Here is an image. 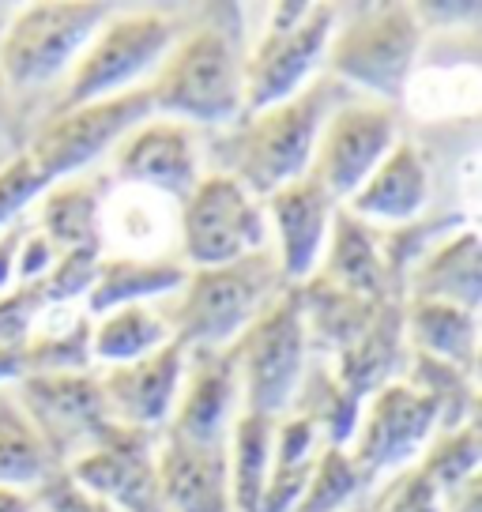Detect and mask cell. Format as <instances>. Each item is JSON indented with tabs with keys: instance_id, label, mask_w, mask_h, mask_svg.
<instances>
[{
	"instance_id": "obj_21",
	"label": "cell",
	"mask_w": 482,
	"mask_h": 512,
	"mask_svg": "<svg viewBox=\"0 0 482 512\" xmlns=\"http://www.w3.org/2000/svg\"><path fill=\"white\" fill-rule=\"evenodd\" d=\"M479 298L482 268L475 226H464L449 238L434 241L403 279V302H449L467 313H479Z\"/></svg>"
},
{
	"instance_id": "obj_15",
	"label": "cell",
	"mask_w": 482,
	"mask_h": 512,
	"mask_svg": "<svg viewBox=\"0 0 482 512\" xmlns=\"http://www.w3.org/2000/svg\"><path fill=\"white\" fill-rule=\"evenodd\" d=\"M12 392L61 467L87 452L98 430L113 422L106 400H102V388H98V373L23 377Z\"/></svg>"
},
{
	"instance_id": "obj_14",
	"label": "cell",
	"mask_w": 482,
	"mask_h": 512,
	"mask_svg": "<svg viewBox=\"0 0 482 512\" xmlns=\"http://www.w3.org/2000/svg\"><path fill=\"white\" fill-rule=\"evenodd\" d=\"M159 433L106 422L91 448L65 464L68 475L91 494L106 497L117 512H166L155 471Z\"/></svg>"
},
{
	"instance_id": "obj_38",
	"label": "cell",
	"mask_w": 482,
	"mask_h": 512,
	"mask_svg": "<svg viewBox=\"0 0 482 512\" xmlns=\"http://www.w3.org/2000/svg\"><path fill=\"white\" fill-rule=\"evenodd\" d=\"M102 245H83V249H65L57 253L49 275L42 279L49 305H72L76 298H87V290L95 283L98 260H102Z\"/></svg>"
},
{
	"instance_id": "obj_2",
	"label": "cell",
	"mask_w": 482,
	"mask_h": 512,
	"mask_svg": "<svg viewBox=\"0 0 482 512\" xmlns=\"http://www.w3.org/2000/svg\"><path fill=\"white\" fill-rule=\"evenodd\" d=\"M339 102H347V83L321 72L287 102L238 117V125L211 140L215 174H230L257 200H268L275 189L306 177L313 144Z\"/></svg>"
},
{
	"instance_id": "obj_19",
	"label": "cell",
	"mask_w": 482,
	"mask_h": 512,
	"mask_svg": "<svg viewBox=\"0 0 482 512\" xmlns=\"http://www.w3.org/2000/svg\"><path fill=\"white\" fill-rule=\"evenodd\" d=\"M159 497L166 512H234L223 445H200L162 430L155 445Z\"/></svg>"
},
{
	"instance_id": "obj_39",
	"label": "cell",
	"mask_w": 482,
	"mask_h": 512,
	"mask_svg": "<svg viewBox=\"0 0 482 512\" xmlns=\"http://www.w3.org/2000/svg\"><path fill=\"white\" fill-rule=\"evenodd\" d=\"M38 512H117L106 497L91 494L87 486L68 475V467H53L46 479L31 490Z\"/></svg>"
},
{
	"instance_id": "obj_29",
	"label": "cell",
	"mask_w": 482,
	"mask_h": 512,
	"mask_svg": "<svg viewBox=\"0 0 482 512\" xmlns=\"http://www.w3.org/2000/svg\"><path fill=\"white\" fill-rule=\"evenodd\" d=\"M275 426L279 418L238 411L226 433V471H230V501L234 512H257L268 467H272Z\"/></svg>"
},
{
	"instance_id": "obj_8",
	"label": "cell",
	"mask_w": 482,
	"mask_h": 512,
	"mask_svg": "<svg viewBox=\"0 0 482 512\" xmlns=\"http://www.w3.org/2000/svg\"><path fill=\"white\" fill-rule=\"evenodd\" d=\"M336 19L339 4H275L268 31L260 34L253 53H245L241 117L287 102L317 76Z\"/></svg>"
},
{
	"instance_id": "obj_1",
	"label": "cell",
	"mask_w": 482,
	"mask_h": 512,
	"mask_svg": "<svg viewBox=\"0 0 482 512\" xmlns=\"http://www.w3.org/2000/svg\"><path fill=\"white\" fill-rule=\"evenodd\" d=\"M144 87L155 117L185 125L238 121L245 102V16L238 4H208L181 23Z\"/></svg>"
},
{
	"instance_id": "obj_24",
	"label": "cell",
	"mask_w": 482,
	"mask_h": 512,
	"mask_svg": "<svg viewBox=\"0 0 482 512\" xmlns=\"http://www.w3.org/2000/svg\"><path fill=\"white\" fill-rule=\"evenodd\" d=\"M189 268L181 256H136V253H102L95 283L87 290V317H102L121 305H147L151 298L181 290Z\"/></svg>"
},
{
	"instance_id": "obj_18",
	"label": "cell",
	"mask_w": 482,
	"mask_h": 512,
	"mask_svg": "<svg viewBox=\"0 0 482 512\" xmlns=\"http://www.w3.org/2000/svg\"><path fill=\"white\" fill-rule=\"evenodd\" d=\"M238 400V369H234L230 347L223 351L196 347L185 358L174 415L162 430L177 433L185 441H200V445H223L230 422L238 415Z\"/></svg>"
},
{
	"instance_id": "obj_30",
	"label": "cell",
	"mask_w": 482,
	"mask_h": 512,
	"mask_svg": "<svg viewBox=\"0 0 482 512\" xmlns=\"http://www.w3.org/2000/svg\"><path fill=\"white\" fill-rule=\"evenodd\" d=\"M317 441H321V430L313 426V418L298 415V411L287 418H279V426H275L272 467H268V482H264L257 512L294 509V501L306 490L309 471L317 464V452H321Z\"/></svg>"
},
{
	"instance_id": "obj_6",
	"label": "cell",
	"mask_w": 482,
	"mask_h": 512,
	"mask_svg": "<svg viewBox=\"0 0 482 512\" xmlns=\"http://www.w3.org/2000/svg\"><path fill=\"white\" fill-rule=\"evenodd\" d=\"M181 19L162 12V8H144V12H117L95 31L80 53V61L68 68V80L57 95V106L49 113L91 106L102 98L125 95L147 72H155L166 49L174 46Z\"/></svg>"
},
{
	"instance_id": "obj_22",
	"label": "cell",
	"mask_w": 482,
	"mask_h": 512,
	"mask_svg": "<svg viewBox=\"0 0 482 512\" xmlns=\"http://www.w3.org/2000/svg\"><path fill=\"white\" fill-rule=\"evenodd\" d=\"M317 279L339 290H351L358 298H373V302L400 298L388 283L385 245L377 238V230L370 223H362L358 215H351L347 208H339L336 219H332V234L324 245Z\"/></svg>"
},
{
	"instance_id": "obj_43",
	"label": "cell",
	"mask_w": 482,
	"mask_h": 512,
	"mask_svg": "<svg viewBox=\"0 0 482 512\" xmlns=\"http://www.w3.org/2000/svg\"><path fill=\"white\" fill-rule=\"evenodd\" d=\"M27 230H31V219H19V223L0 230V294L16 283V256L23 238H27Z\"/></svg>"
},
{
	"instance_id": "obj_16",
	"label": "cell",
	"mask_w": 482,
	"mask_h": 512,
	"mask_svg": "<svg viewBox=\"0 0 482 512\" xmlns=\"http://www.w3.org/2000/svg\"><path fill=\"white\" fill-rule=\"evenodd\" d=\"M185 358H189V347L170 339L159 351L144 354L136 362L98 373V388H102V400H106L113 422L159 433L174 415L181 377H185Z\"/></svg>"
},
{
	"instance_id": "obj_35",
	"label": "cell",
	"mask_w": 482,
	"mask_h": 512,
	"mask_svg": "<svg viewBox=\"0 0 482 512\" xmlns=\"http://www.w3.org/2000/svg\"><path fill=\"white\" fill-rule=\"evenodd\" d=\"M479 460H482V433L479 422L471 418L464 426H456L449 433H437L434 441L426 445L422 456V471L430 475L437 490L445 497H452L456 490H464L467 482L479 479Z\"/></svg>"
},
{
	"instance_id": "obj_28",
	"label": "cell",
	"mask_w": 482,
	"mask_h": 512,
	"mask_svg": "<svg viewBox=\"0 0 482 512\" xmlns=\"http://www.w3.org/2000/svg\"><path fill=\"white\" fill-rule=\"evenodd\" d=\"M23 377H49V373H91V317L72 313L68 305H46L34 324L27 351H23Z\"/></svg>"
},
{
	"instance_id": "obj_10",
	"label": "cell",
	"mask_w": 482,
	"mask_h": 512,
	"mask_svg": "<svg viewBox=\"0 0 482 512\" xmlns=\"http://www.w3.org/2000/svg\"><path fill=\"white\" fill-rule=\"evenodd\" d=\"M147 117H151L147 87H132L125 95L102 98L91 106L49 113L23 144V151L42 166L49 181H65V177L87 174L91 162L110 155Z\"/></svg>"
},
{
	"instance_id": "obj_45",
	"label": "cell",
	"mask_w": 482,
	"mask_h": 512,
	"mask_svg": "<svg viewBox=\"0 0 482 512\" xmlns=\"http://www.w3.org/2000/svg\"><path fill=\"white\" fill-rule=\"evenodd\" d=\"M0 27H4V8H0ZM8 113H12V95L4 87V76H0V128L8 125Z\"/></svg>"
},
{
	"instance_id": "obj_40",
	"label": "cell",
	"mask_w": 482,
	"mask_h": 512,
	"mask_svg": "<svg viewBox=\"0 0 482 512\" xmlns=\"http://www.w3.org/2000/svg\"><path fill=\"white\" fill-rule=\"evenodd\" d=\"M377 512H445V494L430 482L422 467L411 464L407 471L392 475V486L381 497Z\"/></svg>"
},
{
	"instance_id": "obj_44",
	"label": "cell",
	"mask_w": 482,
	"mask_h": 512,
	"mask_svg": "<svg viewBox=\"0 0 482 512\" xmlns=\"http://www.w3.org/2000/svg\"><path fill=\"white\" fill-rule=\"evenodd\" d=\"M0 512H38V509H34L31 490H16V486H0Z\"/></svg>"
},
{
	"instance_id": "obj_3",
	"label": "cell",
	"mask_w": 482,
	"mask_h": 512,
	"mask_svg": "<svg viewBox=\"0 0 482 512\" xmlns=\"http://www.w3.org/2000/svg\"><path fill=\"white\" fill-rule=\"evenodd\" d=\"M287 290L272 245L257 253L219 264V268H193L181 283V302L174 317H166L177 343L189 351L208 347L223 351Z\"/></svg>"
},
{
	"instance_id": "obj_32",
	"label": "cell",
	"mask_w": 482,
	"mask_h": 512,
	"mask_svg": "<svg viewBox=\"0 0 482 512\" xmlns=\"http://www.w3.org/2000/svg\"><path fill=\"white\" fill-rule=\"evenodd\" d=\"M53 467L61 464L53 460L42 433L34 430L23 403L16 400V392L0 388V486L34 490Z\"/></svg>"
},
{
	"instance_id": "obj_26",
	"label": "cell",
	"mask_w": 482,
	"mask_h": 512,
	"mask_svg": "<svg viewBox=\"0 0 482 512\" xmlns=\"http://www.w3.org/2000/svg\"><path fill=\"white\" fill-rule=\"evenodd\" d=\"M403 339L415 354L479 373V313L449 302H403Z\"/></svg>"
},
{
	"instance_id": "obj_12",
	"label": "cell",
	"mask_w": 482,
	"mask_h": 512,
	"mask_svg": "<svg viewBox=\"0 0 482 512\" xmlns=\"http://www.w3.org/2000/svg\"><path fill=\"white\" fill-rule=\"evenodd\" d=\"M396 144H400L396 106L377 98H366V102L347 98L328 113L306 174L343 208Z\"/></svg>"
},
{
	"instance_id": "obj_23",
	"label": "cell",
	"mask_w": 482,
	"mask_h": 512,
	"mask_svg": "<svg viewBox=\"0 0 482 512\" xmlns=\"http://www.w3.org/2000/svg\"><path fill=\"white\" fill-rule=\"evenodd\" d=\"M407 362V339H403V298H388L373 313L370 328L354 339L343 354H336V377L354 400H366L388 381H400Z\"/></svg>"
},
{
	"instance_id": "obj_36",
	"label": "cell",
	"mask_w": 482,
	"mask_h": 512,
	"mask_svg": "<svg viewBox=\"0 0 482 512\" xmlns=\"http://www.w3.org/2000/svg\"><path fill=\"white\" fill-rule=\"evenodd\" d=\"M49 185L53 181L42 174V166L19 147L16 155L0 166V230L19 223V219H27V208L42 200V192Z\"/></svg>"
},
{
	"instance_id": "obj_31",
	"label": "cell",
	"mask_w": 482,
	"mask_h": 512,
	"mask_svg": "<svg viewBox=\"0 0 482 512\" xmlns=\"http://www.w3.org/2000/svg\"><path fill=\"white\" fill-rule=\"evenodd\" d=\"M174 332L159 309L151 305H121L102 317H91V362L106 366H125L144 354L159 351L170 343Z\"/></svg>"
},
{
	"instance_id": "obj_25",
	"label": "cell",
	"mask_w": 482,
	"mask_h": 512,
	"mask_svg": "<svg viewBox=\"0 0 482 512\" xmlns=\"http://www.w3.org/2000/svg\"><path fill=\"white\" fill-rule=\"evenodd\" d=\"M106 189H110V177L76 174L65 181H53L38 200L34 230L46 234L57 253L102 245V211H106V196H110Z\"/></svg>"
},
{
	"instance_id": "obj_17",
	"label": "cell",
	"mask_w": 482,
	"mask_h": 512,
	"mask_svg": "<svg viewBox=\"0 0 482 512\" xmlns=\"http://www.w3.org/2000/svg\"><path fill=\"white\" fill-rule=\"evenodd\" d=\"M260 204H264V215L272 219L268 234L275 230L272 253L279 260L283 283L287 287H302L321 268L324 245H328L339 204L309 174L283 185V189H275Z\"/></svg>"
},
{
	"instance_id": "obj_41",
	"label": "cell",
	"mask_w": 482,
	"mask_h": 512,
	"mask_svg": "<svg viewBox=\"0 0 482 512\" xmlns=\"http://www.w3.org/2000/svg\"><path fill=\"white\" fill-rule=\"evenodd\" d=\"M53 260H57V249L31 223V230H27V238H23L16 256V283H42L49 275V268H53Z\"/></svg>"
},
{
	"instance_id": "obj_27",
	"label": "cell",
	"mask_w": 482,
	"mask_h": 512,
	"mask_svg": "<svg viewBox=\"0 0 482 512\" xmlns=\"http://www.w3.org/2000/svg\"><path fill=\"white\" fill-rule=\"evenodd\" d=\"M294 290H298V305H302L309 343H317V347L336 351V354L347 351L354 339L370 328L373 313L381 309V302L358 298L351 290H339V287H332V283L317 279V275Z\"/></svg>"
},
{
	"instance_id": "obj_20",
	"label": "cell",
	"mask_w": 482,
	"mask_h": 512,
	"mask_svg": "<svg viewBox=\"0 0 482 512\" xmlns=\"http://www.w3.org/2000/svg\"><path fill=\"white\" fill-rule=\"evenodd\" d=\"M426 200H430V162L415 140L400 136V144L377 162V170L358 185L343 208L370 226H407L422 215Z\"/></svg>"
},
{
	"instance_id": "obj_46",
	"label": "cell",
	"mask_w": 482,
	"mask_h": 512,
	"mask_svg": "<svg viewBox=\"0 0 482 512\" xmlns=\"http://www.w3.org/2000/svg\"><path fill=\"white\" fill-rule=\"evenodd\" d=\"M362 512H370V509H362Z\"/></svg>"
},
{
	"instance_id": "obj_4",
	"label": "cell",
	"mask_w": 482,
	"mask_h": 512,
	"mask_svg": "<svg viewBox=\"0 0 482 512\" xmlns=\"http://www.w3.org/2000/svg\"><path fill=\"white\" fill-rule=\"evenodd\" d=\"M426 27L411 4H362L339 8L336 31L324 49L328 76L370 91L377 102L396 106L422 53Z\"/></svg>"
},
{
	"instance_id": "obj_5",
	"label": "cell",
	"mask_w": 482,
	"mask_h": 512,
	"mask_svg": "<svg viewBox=\"0 0 482 512\" xmlns=\"http://www.w3.org/2000/svg\"><path fill=\"white\" fill-rule=\"evenodd\" d=\"M113 16L98 0H42L19 8L0 27V76L8 95L42 91L68 76L95 31Z\"/></svg>"
},
{
	"instance_id": "obj_7",
	"label": "cell",
	"mask_w": 482,
	"mask_h": 512,
	"mask_svg": "<svg viewBox=\"0 0 482 512\" xmlns=\"http://www.w3.org/2000/svg\"><path fill=\"white\" fill-rule=\"evenodd\" d=\"M230 358L238 369V392L241 411H257V415L279 418L294 407V396L306 377L309 358V336L298 290L287 287L264 313H260L234 343Z\"/></svg>"
},
{
	"instance_id": "obj_11",
	"label": "cell",
	"mask_w": 482,
	"mask_h": 512,
	"mask_svg": "<svg viewBox=\"0 0 482 512\" xmlns=\"http://www.w3.org/2000/svg\"><path fill=\"white\" fill-rule=\"evenodd\" d=\"M437 430H441L437 403L400 377L362 400L354 433L347 441V456L370 482L377 475H400L434 441Z\"/></svg>"
},
{
	"instance_id": "obj_34",
	"label": "cell",
	"mask_w": 482,
	"mask_h": 512,
	"mask_svg": "<svg viewBox=\"0 0 482 512\" xmlns=\"http://www.w3.org/2000/svg\"><path fill=\"white\" fill-rule=\"evenodd\" d=\"M370 486V479L358 471L347 448L324 445L317 452V464L309 471L306 490L294 501L290 512H347L351 501Z\"/></svg>"
},
{
	"instance_id": "obj_13",
	"label": "cell",
	"mask_w": 482,
	"mask_h": 512,
	"mask_svg": "<svg viewBox=\"0 0 482 512\" xmlns=\"http://www.w3.org/2000/svg\"><path fill=\"white\" fill-rule=\"evenodd\" d=\"M200 181L196 128L174 117H147L110 151V185L155 192L181 204Z\"/></svg>"
},
{
	"instance_id": "obj_37",
	"label": "cell",
	"mask_w": 482,
	"mask_h": 512,
	"mask_svg": "<svg viewBox=\"0 0 482 512\" xmlns=\"http://www.w3.org/2000/svg\"><path fill=\"white\" fill-rule=\"evenodd\" d=\"M46 290L42 283H12L0 294V351L23 354L31 339L34 324L46 309Z\"/></svg>"
},
{
	"instance_id": "obj_42",
	"label": "cell",
	"mask_w": 482,
	"mask_h": 512,
	"mask_svg": "<svg viewBox=\"0 0 482 512\" xmlns=\"http://www.w3.org/2000/svg\"><path fill=\"white\" fill-rule=\"evenodd\" d=\"M418 23H434V27H460V23H479V4H411Z\"/></svg>"
},
{
	"instance_id": "obj_33",
	"label": "cell",
	"mask_w": 482,
	"mask_h": 512,
	"mask_svg": "<svg viewBox=\"0 0 482 512\" xmlns=\"http://www.w3.org/2000/svg\"><path fill=\"white\" fill-rule=\"evenodd\" d=\"M403 381L437 403V411H441V430L437 433H449L475 418V377L460 373L449 362L411 351L403 362Z\"/></svg>"
},
{
	"instance_id": "obj_9",
	"label": "cell",
	"mask_w": 482,
	"mask_h": 512,
	"mask_svg": "<svg viewBox=\"0 0 482 512\" xmlns=\"http://www.w3.org/2000/svg\"><path fill=\"white\" fill-rule=\"evenodd\" d=\"M177 238L181 264L219 268L230 260L268 249V215L253 192L238 185L230 174H200L196 189L181 200L177 211Z\"/></svg>"
}]
</instances>
